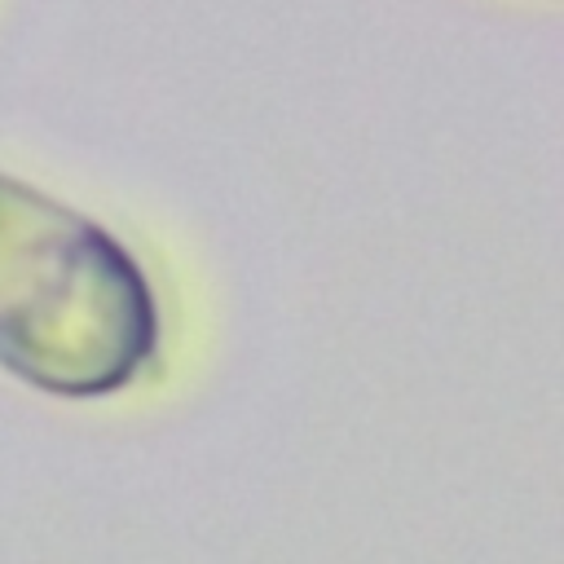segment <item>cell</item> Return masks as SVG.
<instances>
[{"mask_svg":"<svg viewBox=\"0 0 564 564\" xmlns=\"http://www.w3.org/2000/svg\"><path fill=\"white\" fill-rule=\"evenodd\" d=\"M163 313L141 260L79 207L0 172V370L62 401L141 383Z\"/></svg>","mask_w":564,"mask_h":564,"instance_id":"1","label":"cell"}]
</instances>
